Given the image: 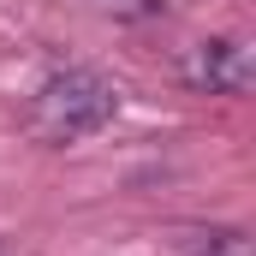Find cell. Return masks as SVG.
<instances>
[{"instance_id":"obj_1","label":"cell","mask_w":256,"mask_h":256,"mask_svg":"<svg viewBox=\"0 0 256 256\" xmlns=\"http://www.w3.org/2000/svg\"><path fill=\"white\" fill-rule=\"evenodd\" d=\"M114 114H120V90H114L102 72H90V66H60V72H48V78H42V90L30 96L24 126H30L36 143L66 149V143L96 137Z\"/></svg>"},{"instance_id":"obj_2","label":"cell","mask_w":256,"mask_h":256,"mask_svg":"<svg viewBox=\"0 0 256 256\" xmlns=\"http://www.w3.org/2000/svg\"><path fill=\"white\" fill-rule=\"evenodd\" d=\"M179 78H185L191 90H202V96H250L256 66H250V48H244L238 36H214V42L185 48Z\"/></svg>"},{"instance_id":"obj_3","label":"cell","mask_w":256,"mask_h":256,"mask_svg":"<svg viewBox=\"0 0 256 256\" xmlns=\"http://www.w3.org/2000/svg\"><path fill=\"white\" fill-rule=\"evenodd\" d=\"M185 256H250V238L238 226H208V232L185 238Z\"/></svg>"},{"instance_id":"obj_4","label":"cell","mask_w":256,"mask_h":256,"mask_svg":"<svg viewBox=\"0 0 256 256\" xmlns=\"http://www.w3.org/2000/svg\"><path fill=\"white\" fill-rule=\"evenodd\" d=\"M96 12H108V18H155V12H167V0H90Z\"/></svg>"}]
</instances>
